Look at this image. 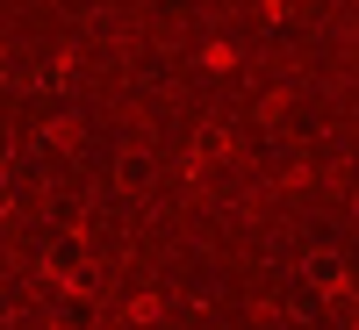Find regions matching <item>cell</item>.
<instances>
[{"label": "cell", "mask_w": 359, "mask_h": 330, "mask_svg": "<svg viewBox=\"0 0 359 330\" xmlns=\"http://www.w3.org/2000/svg\"><path fill=\"white\" fill-rule=\"evenodd\" d=\"M43 273H50L57 287H79V273H86V245H79V237H57V245H43Z\"/></svg>", "instance_id": "cell-1"}, {"label": "cell", "mask_w": 359, "mask_h": 330, "mask_svg": "<svg viewBox=\"0 0 359 330\" xmlns=\"http://www.w3.org/2000/svg\"><path fill=\"white\" fill-rule=\"evenodd\" d=\"M302 280H309V294H345V259L338 252H309L302 259Z\"/></svg>", "instance_id": "cell-2"}, {"label": "cell", "mask_w": 359, "mask_h": 330, "mask_svg": "<svg viewBox=\"0 0 359 330\" xmlns=\"http://www.w3.org/2000/svg\"><path fill=\"white\" fill-rule=\"evenodd\" d=\"M8 201H15V187H8V179H0V216H8Z\"/></svg>", "instance_id": "cell-3"}]
</instances>
